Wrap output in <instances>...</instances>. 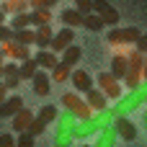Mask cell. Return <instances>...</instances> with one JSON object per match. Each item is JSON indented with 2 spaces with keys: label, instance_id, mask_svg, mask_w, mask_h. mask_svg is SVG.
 I'll return each instance as SVG.
<instances>
[{
  "label": "cell",
  "instance_id": "cell-1",
  "mask_svg": "<svg viewBox=\"0 0 147 147\" xmlns=\"http://www.w3.org/2000/svg\"><path fill=\"white\" fill-rule=\"evenodd\" d=\"M114 121V116H111V111L106 109V111H93L88 119H78L75 121V132H72V137L75 140H88V137H96L103 127H109Z\"/></svg>",
  "mask_w": 147,
  "mask_h": 147
},
{
  "label": "cell",
  "instance_id": "cell-2",
  "mask_svg": "<svg viewBox=\"0 0 147 147\" xmlns=\"http://www.w3.org/2000/svg\"><path fill=\"white\" fill-rule=\"evenodd\" d=\"M147 101V85H137V88H132V90H127V96L121 93L119 98H116V106L114 109H109L111 111V116H129V114H134L137 109H142Z\"/></svg>",
  "mask_w": 147,
  "mask_h": 147
},
{
  "label": "cell",
  "instance_id": "cell-3",
  "mask_svg": "<svg viewBox=\"0 0 147 147\" xmlns=\"http://www.w3.org/2000/svg\"><path fill=\"white\" fill-rule=\"evenodd\" d=\"M54 121H57V129H54V147H70L72 140H75L72 132H75V121H78V119L65 109L62 114H57Z\"/></svg>",
  "mask_w": 147,
  "mask_h": 147
},
{
  "label": "cell",
  "instance_id": "cell-4",
  "mask_svg": "<svg viewBox=\"0 0 147 147\" xmlns=\"http://www.w3.org/2000/svg\"><path fill=\"white\" fill-rule=\"evenodd\" d=\"M62 106L75 116V119H88L90 114H93V109L85 103V98H80L75 90H67V93H62Z\"/></svg>",
  "mask_w": 147,
  "mask_h": 147
},
{
  "label": "cell",
  "instance_id": "cell-5",
  "mask_svg": "<svg viewBox=\"0 0 147 147\" xmlns=\"http://www.w3.org/2000/svg\"><path fill=\"white\" fill-rule=\"evenodd\" d=\"M140 34H142L140 28L127 26V28H111V31L106 34V39H109V44H111V47H129V44H134V41H137V36H140Z\"/></svg>",
  "mask_w": 147,
  "mask_h": 147
},
{
  "label": "cell",
  "instance_id": "cell-6",
  "mask_svg": "<svg viewBox=\"0 0 147 147\" xmlns=\"http://www.w3.org/2000/svg\"><path fill=\"white\" fill-rule=\"evenodd\" d=\"M98 90H101L106 98H114V101H116V98L124 93V85H121V80H116L111 72L103 70V72H98Z\"/></svg>",
  "mask_w": 147,
  "mask_h": 147
},
{
  "label": "cell",
  "instance_id": "cell-7",
  "mask_svg": "<svg viewBox=\"0 0 147 147\" xmlns=\"http://www.w3.org/2000/svg\"><path fill=\"white\" fill-rule=\"evenodd\" d=\"M0 52H3V57L5 59H13V62H21V59H26V57H31V47H23V44H18V41H0Z\"/></svg>",
  "mask_w": 147,
  "mask_h": 147
},
{
  "label": "cell",
  "instance_id": "cell-8",
  "mask_svg": "<svg viewBox=\"0 0 147 147\" xmlns=\"http://www.w3.org/2000/svg\"><path fill=\"white\" fill-rule=\"evenodd\" d=\"M114 129H116V140H124V142H132L137 137V127L129 116H114Z\"/></svg>",
  "mask_w": 147,
  "mask_h": 147
},
{
  "label": "cell",
  "instance_id": "cell-9",
  "mask_svg": "<svg viewBox=\"0 0 147 147\" xmlns=\"http://www.w3.org/2000/svg\"><path fill=\"white\" fill-rule=\"evenodd\" d=\"M93 13L101 16L106 26H116L119 23V10L111 3H106V0H93Z\"/></svg>",
  "mask_w": 147,
  "mask_h": 147
},
{
  "label": "cell",
  "instance_id": "cell-10",
  "mask_svg": "<svg viewBox=\"0 0 147 147\" xmlns=\"http://www.w3.org/2000/svg\"><path fill=\"white\" fill-rule=\"evenodd\" d=\"M0 83L5 85V90H13V88H18L23 80H21V75H18V62H5L3 65V75H0Z\"/></svg>",
  "mask_w": 147,
  "mask_h": 147
},
{
  "label": "cell",
  "instance_id": "cell-11",
  "mask_svg": "<svg viewBox=\"0 0 147 147\" xmlns=\"http://www.w3.org/2000/svg\"><path fill=\"white\" fill-rule=\"evenodd\" d=\"M67 80L72 83L75 93H85L88 88H93V78H90V72H88V70H83V67L70 70V78H67Z\"/></svg>",
  "mask_w": 147,
  "mask_h": 147
},
{
  "label": "cell",
  "instance_id": "cell-12",
  "mask_svg": "<svg viewBox=\"0 0 147 147\" xmlns=\"http://www.w3.org/2000/svg\"><path fill=\"white\" fill-rule=\"evenodd\" d=\"M75 41V28H70V26H65L62 31H57V34H52V41H49V49L52 52H62L67 44H72Z\"/></svg>",
  "mask_w": 147,
  "mask_h": 147
},
{
  "label": "cell",
  "instance_id": "cell-13",
  "mask_svg": "<svg viewBox=\"0 0 147 147\" xmlns=\"http://www.w3.org/2000/svg\"><path fill=\"white\" fill-rule=\"evenodd\" d=\"M31 85H34V93H36L39 98H44V96H49V90H52V78L47 75V70H36L34 78H31Z\"/></svg>",
  "mask_w": 147,
  "mask_h": 147
},
{
  "label": "cell",
  "instance_id": "cell-14",
  "mask_svg": "<svg viewBox=\"0 0 147 147\" xmlns=\"http://www.w3.org/2000/svg\"><path fill=\"white\" fill-rule=\"evenodd\" d=\"M31 119H34V111L26 109V106H21V109L10 116V129H13V132H23V129H28Z\"/></svg>",
  "mask_w": 147,
  "mask_h": 147
},
{
  "label": "cell",
  "instance_id": "cell-15",
  "mask_svg": "<svg viewBox=\"0 0 147 147\" xmlns=\"http://www.w3.org/2000/svg\"><path fill=\"white\" fill-rule=\"evenodd\" d=\"M85 103L93 109V111H106L109 106H106V96L98 90V88H88L85 90Z\"/></svg>",
  "mask_w": 147,
  "mask_h": 147
},
{
  "label": "cell",
  "instance_id": "cell-16",
  "mask_svg": "<svg viewBox=\"0 0 147 147\" xmlns=\"http://www.w3.org/2000/svg\"><path fill=\"white\" fill-rule=\"evenodd\" d=\"M21 106H23V98H21V96H16V93H13V96H5V101L0 103V116H3V119H10Z\"/></svg>",
  "mask_w": 147,
  "mask_h": 147
},
{
  "label": "cell",
  "instance_id": "cell-17",
  "mask_svg": "<svg viewBox=\"0 0 147 147\" xmlns=\"http://www.w3.org/2000/svg\"><path fill=\"white\" fill-rule=\"evenodd\" d=\"M52 26L44 23V26H36L34 28V47H41V49H49V41H52Z\"/></svg>",
  "mask_w": 147,
  "mask_h": 147
},
{
  "label": "cell",
  "instance_id": "cell-18",
  "mask_svg": "<svg viewBox=\"0 0 147 147\" xmlns=\"http://www.w3.org/2000/svg\"><path fill=\"white\" fill-rule=\"evenodd\" d=\"M114 145H116V129H114V121H111L109 127H103L98 132V140H96L93 147H114Z\"/></svg>",
  "mask_w": 147,
  "mask_h": 147
},
{
  "label": "cell",
  "instance_id": "cell-19",
  "mask_svg": "<svg viewBox=\"0 0 147 147\" xmlns=\"http://www.w3.org/2000/svg\"><path fill=\"white\" fill-rule=\"evenodd\" d=\"M36 65H39V70H52L57 62H59V57H57V52H52V49H41L36 57Z\"/></svg>",
  "mask_w": 147,
  "mask_h": 147
},
{
  "label": "cell",
  "instance_id": "cell-20",
  "mask_svg": "<svg viewBox=\"0 0 147 147\" xmlns=\"http://www.w3.org/2000/svg\"><path fill=\"white\" fill-rule=\"evenodd\" d=\"M116 80H121L124 78V72H127V52H116L114 54V59H111V70H109Z\"/></svg>",
  "mask_w": 147,
  "mask_h": 147
},
{
  "label": "cell",
  "instance_id": "cell-21",
  "mask_svg": "<svg viewBox=\"0 0 147 147\" xmlns=\"http://www.w3.org/2000/svg\"><path fill=\"white\" fill-rule=\"evenodd\" d=\"M80 57H83V49H80V47H75V44H67V47L62 49V59H59V62H65V65L75 67V65L80 62Z\"/></svg>",
  "mask_w": 147,
  "mask_h": 147
},
{
  "label": "cell",
  "instance_id": "cell-22",
  "mask_svg": "<svg viewBox=\"0 0 147 147\" xmlns=\"http://www.w3.org/2000/svg\"><path fill=\"white\" fill-rule=\"evenodd\" d=\"M28 21L31 26H44V23H52V8H36L28 13Z\"/></svg>",
  "mask_w": 147,
  "mask_h": 147
},
{
  "label": "cell",
  "instance_id": "cell-23",
  "mask_svg": "<svg viewBox=\"0 0 147 147\" xmlns=\"http://www.w3.org/2000/svg\"><path fill=\"white\" fill-rule=\"evenodd\" d=\"M36 70H39V65H36L34 57H26V59L18 62V75H21V80H31Z\"/></svg>",
  "mask_w": 147,
  "mask_h": 147
},
{
  "label": "cell",
  "instance_id": "cell-24",
  "mask_svg": "<svg viewBox=\"0 0 147 147\" xmlns=\"http://www.w3.org/2000/svg\"><path fill=\"white\" fill-rule=\"evenodd\" d=\"M28 8V0H0V10L8 16H13V13H23Z\"/></svg>",
  "mask_w": 147,
  "mask_h": 147
},
{
  "label": "cell",
  "instance_id": "cell-25",
  "mask_svg": "<svg viewBox=\"0 0 147 147\" xmlns=\"http://www.w3.org/2000/svg\"><path fill=\"white\" fill-rule=\"evenodd\" d=\"M59 18H62V23H65V26H70V28H78V26H83V16H80L75 8H65Z\"/></svg>",
  "mask_w": 147,
  "mask_h": 147
},
{
  "label": "cell",
  "instance_id": "cell-26",
  "mask_svg": "<svg viewBox=\"0 0 147 147\" xmlns=\"http://www.w3.org/2000/svg\"><path fill=\"white\" fill-rule=\"evenodd\" d=\"M83 28H88V31H103L106 28V23H103V18L101 16H96V13H88V16H83Z\"/></svg>",
  "mask_w": 147,
  "mask_h": 147
},
{
  "label": "cell",
  "instance_id": "cell-27",
  "mask_svg": "<svg viewBox=\"0 0 147 147\" xmlns=\"http://www.w3.org/2000/svg\"><path fill=\"white\" fill-rule=\"evenodd\" d=\"M13 41H18V44H23V47H34V28L26 26V28L13 31Z\"/></svg>",
  "mask_w": 147,
  "mask_h": 147
},
{
  "label": "cell",
  "instance_id": "cell-28",
  "mask_svg": "<svg viewBox=\"0 0 147 147\" xmlns=\"http://www.w3.org/2000/svg\"><path fill=\"white\" fill-rule=\"evenodd\" d=\"M70 70H72L70 65H65V62H57V65L52 67V80H54V83H65V80L70 78Z\"/></svg>",
  "mask_w": 147,
  "mask_h": 147
},
{
  "label": "cell",
  "instance_id": "cell-29",
  "mask_svg": "<svg viewBox=\"0 0 147 147\" xmlns=\"http://www.w3.org/2000/svg\"><path fill=\"white\" fill-rule=\"evenodd\" d=\"M57 114H59V109H57L54 103H47L44 109H39V114H36V119H41L44 124H52V121L57 119Z\"/></svg>",
  "mask_w": 147,
  "mask_h": 147
},
{
  "label": "cell",
  "instance_id": "cell-30",
  "mask_svg": "<svg viewBox=\"0 0 147 147\" xmlns=\"http://www.w3.org/2000/svg\"><path fill=\"white\" fill-rule=\"evenodd\" d=\"M26 26H31V21H28V13H26V10H23V13H13L10 28H13V31H18V28H26Z\"/></svg>",
  "mask_w": 147,
  "mask_h": 147
},
{
  "label": "cell",
  "instance_id": "cell-31",
  "mask_svg": "<svg viewBox=\"0 0 147 147\" xmlns=\"http://www.w3.org/2000/svg\"><path fill=\"white\" fill-rule=\"evenodd\" d=\"M34 140H36V137H34L31 132H26V129H23V132H18L16 147H34Z\"/></svg>",
  "mask_w": 147,
  "mask_h": 147
},
{
  "label": "cell",
  "instance_id": "cell-32",
  "mask_svg": "<svg viewBox=\"0 0 147 147\" xmlns=\"http://www.w3.org/2000/svg\"><path fill=\"white\" fill-rule=\"evenodd\" d=\"M44 129H47V124H44L41 119H36V114H34V119H31V124H28L26 132H31L34 137H39V134H44Z\"/></svg>",
  "mask_w": 147,
  "mask_h": 147
},
{
  "label": "cell",
  "instance_id": "cell-33",
  "mask_svg": "<svg viewBox=\"0 0 147 147\" xmlns=\"http://www.w3.org/2000/svg\"><path fill=\"white\" fill-rule=\"evenodd\" d=\"M75 10H78L80 16L93 13V0H75Z\"/></svg>",
  "mask_w": 147,
  "mask_h": 147
},
{
  "label": "cell",
  "instance_id": "cell-34",
  "mask_svg": "<svg viewBox=\"0 0 147 147\" xmlns=\"http://www.w3.org/2000/svg\"><path fill=\"white\" fill-rule=\"evenodd\" d=\"M59 0H28V5H31V10H36V8H52V5H57Z\"/></svg>",
  "mask_w": 147,
  "mask_h": 147
},
{
  "label": "cell",
  "instance_id": "cell-35",
  "mask_svg": "<svg viewBox=\"0 0 147 147\" xmlns=\"http://www.w3.org/2000/svg\"><path fill=\"white\" fill-rule=\"evenodd\" d=\"M0 147H16V137H13V132L0 134Z\"/></svg>",
  "mask_w": 147,
  "mask_h": 147
},
{
  "label": "cell",
  "instance_id": "cell-36",
  "mask_svg": "<svg viewBox=\"0 0 147 147\" xmlns=\"http://www.w3.org/2000/svg\"><path fill=\"white\" fill-rule=\"evenodd\" d=\"M10 39H13V28L0 23V41H10Z\"/></svg>",
  "mask_w": 147,
  "mask_h": 147
},
{
  "label": "cell",
  "instance_id": "cell-37",
  "mask_svg": "<svg viewBox=\"0 0 147 147\" xmlns=\"http://www.w3.org/2000/svg\"><path fill=\"white\" fill-rule=\"evenodd\" d=\"M134 49H137V52H142V54H145V52H147V36H142V34H140V36H137V41H134Z\"/></svg>",
  "mask_w": 147,
  "mask_h": 147
},
{
  "label": "cell",
  "instance_id": "cell-38",
  "mask_svg": "<svg viewBox=\"0 0 147 147\" xmlns=\"http://www.w3.org/2000/svg\"><path fill=\"white\" fill-rule=\"evenodd\" d=\"M5 96H8V90H5V85H3V83H0V103H3V101H5Z\"/></svg>",
  "mask_w": 147,
  "mask_h": 147
},
{
  "label": "cell",
  "instance_id": "cell-39",
  "mask_svg": "<svg viewBox=\"0 0 147 147\" xmlns=\"http://www.w3.org/2000/svg\"><path fill=\"white\" fill-rule=\"evenodd\" d=\"M3 65H5V57H3V52H0V75H3Z\"/></svg>",
  "mask_w": 147,
  "mask_h": 147
},
{
  "label": "cell",
  "instance_id": "cell-40",
  "mask_svg": "<svg viewBox=\"0 0 147 147\" xmlns=\"http://www.w3.org/2000/svg\"><path fill=\"white\" fill-rule=\"evenodd\" d=\"M3 21H5V13H3V10H0V23H3Z\"/></svg>",
  "mask_w": 147,
  "mask_h": 147
},
{
  "label": "cell",
  "instance_id": "cell-41",
  "mask_svg": "<svg viewBox=\"0 0 147 147\" xmlns=\"http://www.w3.org/2000/svg\"><path fill=\"white\" fill-rule=\"evenodd\" d=\"M80 147H93V145H88V142H85V140H83V145H80Z\"/></svg>",
  "mask_w": 147,
  "mask_h": 147
}]
</instances>
